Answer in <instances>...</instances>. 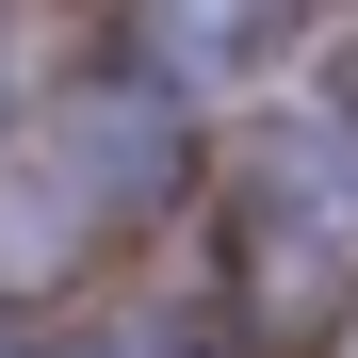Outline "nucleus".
Instances as JSON below:
<instances>
[{"label": "nucleus", "instance_id": "obj_1", "mask_svg": "<svg viewBox=\"0 0 358 358\" xmlns=\"http://www.w3.org/2000/svg\"><path fill=\"white\" fill-rule=\"evenodd\" d=\"M147 49H163V82H228V66H261V33H277V0H131Z\"/></svg>", "mask_w": 358, "mask_h": 358}, {"label": "nucleus", "instance_id": "obj_2", "mask_svg": "<svg viewBox=\"0 0 358 358\" xmlns=\"http://www.w3.org/2000/svg\"><path fill=\"white\" fill-rule=\"evenodd\" d=\"M0 358H17V342H0Z\"/></svg>", "mask_w": 358, "mask_h": 358}]
</instances>
